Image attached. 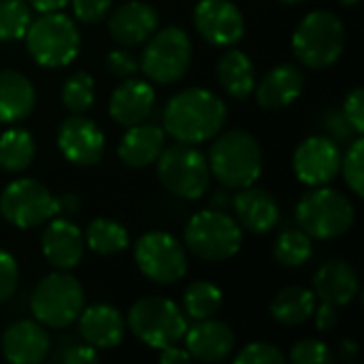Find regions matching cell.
Wrapping results in <instances>:
<instances>
[{
  "label": "cell",
  "mask_w": 364,
  "mask_h": 364,
  "mask_svg": "<svg viewBox=\"0 0 364 364\" xmlns=\"http://www.w3.org/2000/svg\"><path fill=\"white\" fill-rule=\"evenodd\" d=\"M226 117V105L218 94L205 87H190L166 102L162 126L177 143L194 145L213 139L224 128Z\"/></svg>",
  "instance_id": "obj_1"
},
{
  "label": "cell",
  "mask_w": 364,
  "mask_h": 364,
  "mask_svg": "<svg viewBox=\"0 0 364 364\" xmlns=\"http://www.w3.org/2000/svg\"><path fill=\"white\" fill-rule=\"evenodd\" d=\"M207 162L213 177L230 190L254 186L262 175L260 143L245 130L220 134L211 145Z\"/></svg>",
  "instance_id": "obj_2"
},
{
  "label": "cell",
  "mask_w": 364,
  "mask_h": 364,
  "mask_svg": "<svg viewBox=\"0 0 364 364\" xmlns=\"http://www.w3.org/2000/svg\"><path fill=\"white\" fill-rule=\"evenodd\" d=\"M23 36L32 60L45 68L68 66L81 49L79 28L62 11L41 13L30 21Z\"/></svg>",
  "instance_id": "obj_3"
},
{
  "label": "cell",
  "mask_w": 364,
  "mask_h": 364,
  "mask_svg": "<svg viewBox=\"0 0 364 364\" xmlns=\"http://www.w3.org/2000/svg\"><path fill=\"white\" fill-rule=\"evenodd\" d=\"M346 47V28L331 11L307 13L292 34V51L296 60L314 70L333 66Z\"/></svg>",
  "instance_id": "obj_4"
},
{
  "label": "cell",
  "mask_w": 364,
  "mask_h": 364,
  "mask_svg": "<svg viewBox=\"0 0 364 364\" xmlns=\"http://www.w3.org/2000/svg\"><path fill=\"white\" fill-rule=\"evenodd\" d=\"M296 224L311 239H337L346 235L356 220L352 200L331 188H316L301 196L296 205Z\"/></svg>",
  "instance_id": "obj_5"
},
{
  "label": "cell",
  "mask_w": 364,
  "mask_h": 364,
  "mask_svg": "<svg viewBox=\"0 0 364 364\" xmlns=\"http://www.w3.org/2000/svg\"><path fill=\"white\" fill-rule=\"evenodd\" d=\"M183 239L196 258L207 262H222L239 254L243 230L228 213L209 209L190 218Z\"/></svg>",
  "instance_id": "obj_6"
},
{
  "label": "cell",
  "mask_w": 364,
  "mask_h": 364,
  "mask_svg": "<svg viewBox=\"0 0 364 364\" xmlns=\"http://www.w3.org/2000/svg\"><path fill=\"white\" fill-rule=\"evenodd\" d=\"M128 328L147 348L162 350L183 339L188 318L173 301L162 296H145L128 311Z\"/></svg>",
  "instance_id": "obj_7"
},
{
  "label": "cell",
  "mask_w": 364,
  "mask_h": 364,
  "mask_svg": "<svg viewBox=\"0 0 364 364\" xmlns=\"http://www.w3.org/2000/svg\"><path fill=\"white\" fill-rule=\"evenodd\" d=\"M156 162L160 183L177 198L198 200L209 190V162L194 145L177 143L164 147Z\"/></svg>",
  "instance_id": "obj_8"
},
{
  "label": "cell",
  "mask_w": 364,
  "mask_h": 364,
  "mask_svg": "<svg viewBox=\"0 0 364 364\" xmlns=\"http://www.w3.org/2000/svg\"><path fill=\"white\" fill-rule=\"evenodd\" d=\"M83 288L68 273H51L41 279L30 296V309L36 322L49 328L70 326L83 309Z\"/></svg>",
  "instance_id": "obj_9"
},
{
  "label": "cell",
  "mask_w": 364,
  "mask_h": 364,
  "mask_svg": "<svg viewBox=\"0 0 364 364\" xmlns=\"http://www.w3.org/2000/svg\"><path fill=\"white\" fill-rule=\"evenodd\" d=\"M192 62V41L186 30L168 26L156 30L143 49L141 68L154 83L171 85L179 81Z\"/></svg>",
  "instance_id": "obj_10"
},
{
  "label": "cell",
  "mask_w": 364,
  "mask_h": 364,
  "mask_svg": "<svg viewBox=\"0 0 364 364\" xmlns=\"http://www.w3.org/2000/svg\"><path fill=\"white\" fill-rule=\"evenodd\" d=\"M58 213V198L36 179H15L0 194V215L21 230L43 226Z\"/></svg>",
  "instance_id": "obj_11"
},
{
  "label": "cell",
  "mask_w": 364,
  "mask_h": 364,
  "mask_svg": "<svg viewBox=\"0 0 364 364\" xmlns=\"http://www.w3.org/2000/svg\"><path fill=\"white\" fill-rule=\"evenodd\" d=\"M134 262L143 277L160 286L177 284L188 271V258L181 243L173 235L162 230L145 232L136 241Z\"/></svg>",
  "instance_id": "obj_12"
},
{
  "label": "cell",
  "mask_w": 364,
  "mask_h": 364,
  "mask_svg": "<svg viewBox=\"0 0 364 364\" xmlns=\"http://www.w3.org/2000/svg\"><path fill=\"white\" fill-rule=\"evenodd\" d=\"M292 168L305 186H326L341 171V149L328 136H309L296 147Z\"/></svg>",
  "instance_id": "obj_13"
},
{
  "label": "cell",
  "mask_w": 364,
  "mask_h": 364,
  "mask_svg": "<svg viewBox=\"0 0 364 364\" xmlns=\"http://www.w3.org/2000/svg\"><path fill=\"white\" fill-rule=\"evenodd\" d=\"M58 147L62 156L75 166H94L105 156V134L96 122L83 113L66 117L58 130Z\"/></svg>",
  "instance_id": "obj_14"
},
{
  "label": "cell",
  "mask_w": 364,
  "mask_h": 364,
  "mask_svg": "<svg viewBox=\"0 0 364 364\" xmlns=\"http://www.w3.org/2000/svg\"><path fill=\"white\" fill-rule=\"evenodd\" d=\"M194 26L198 34L220 47L237 45L245 34V19L230 0H200L194 9Z\"/></svg>",
  "instance_id": "obj_15"
},
{
  "label": "cell",
  "mask_w": 364,
  "mask_h": 364,
  "mask_svg": "<svg viewBox=\"0 0 364 364\" xmlns=\"http://www.w3.org/2000/svg\"><path fill=\"white\" fill-rule=\"evenodd\" d=\"M83 235L81 230L64 218H51L41 235V250L45 260L58 271L75 269L83 258Z\"/></svg>",
  "instance_id": "obj_16"
},
{
  "label": "cell",
  "mask_w": 364,
  "mask_h": 364,
  "mask_svg": "<svg viewBox=\"0 0 364 364\" xmlns=\"http://www.w3.org/2000/svg\"><path fill=\"white\" fill-rule=\"evenodd\" d=\"M158 23L160 17L151 4L143 0H130L109 15V34L119 45L134 47L145 43L158 30Z\"/></svg>",
  "instance_id": "obj_17"
},
{
  "label": "cell",
  "mask_w": 364,
  "mask_h": 364,
  "mask_svg": "<svg viewBox=\"0 0 364 364\" xmlns=\"http://www.w3.org/2000/svg\"><path fill=\"white\" fill-rule=\"evenodd\" d=\"M183 339L190 358L200 363H222L235 350L232 328L213 318L196 320L194 326H188Z\"/></svg>",
  "instance_id": "obj_18"
},
{
  "label": "cell",
  "mask_w": 364,
  "mask_h": 364,
  "mask_svg": "<svg viewBox=\"0 0 364 364\" xmlns=\"http://www.w3.org/2000/svg\"><path fill=\"white\" fill-rule=\"evenodd\" d=\"M156 105V92L154 87L134 77H126L124 83L115 87L109 100V113L115 124L130 128L141 122H145Z\"/></svg>",
  "instance_id": "obj_19"
},
{
  "label": "cell",
  "mask_w": 364,
  "mask_h": 364,
  "mask_svg": "<svg viewBox=\"0 0 364 364\" xmlns=\"http://www.w3.org/2000/svg\"><path fill=\"white\" fill-rule=\"evenodd\" d=\"M49 335L41 322L21 320L6 328L2 337V354L13 364H36L49 354Z\"/></svg>",
  "instance_id": "obj_20"
},
{
  "label": "cell",
  "mask_w": 364,
  "mask_h": 364,
  "mask_svg": "<svg viewBox=\"0 0 364 364\" xmlns=\"http://www.w3.org/2000/svg\"><path fill=\"white\" fill-rule=\"evenodd\" d=\"M79 333L87 346L96 350H111L117 348L126 333V322L119 309L111 305H92L81 309L79 314Z\"/></svg>",
  "instance_id": "obj_21"
},
{
  "label": "cell",
  "mask_w": 364,
  "mask_h": 364,
  "mask_svg": "<svg viewBox=\"0 0 364 364\" xmlns=\"http://www.w3.org/2000/svg\"><path fill=\"white\" fill-rule=\"evenodd\" d=\"M232 205H235V213L241 226L254 235L271 232L279 224V218H282L279 203L267 190H260L254 186L241 188Z\"/></svg>",
  "instance_id": "obj_22"
},
{
  "label": "cell",
  "mask_w": 364,
  "mask_h": 364,
  "mask_svg": "<svg viewBox=\"0 0 364 364\" xmlns=\"http://www.w3.org/2000/svg\"><path fill=\"white\" fill-rule=\"evenodd\" d=\"M360 290V279L356 269L346 260H328L324 262L314 277V294L316 299L331 303L335 307H343L354 301Z\"/></svg>",
  "instance_id": "obj_23"
},
{
  "label": "cell",
  "mask_w": 364,
  "mask_h": 364,
  "mask_svg": "<svg viewBox=\"0 0 364 364\" xmlns=\"http://www.w3.org/2000/svg\"><path fill=\"white\" fill-rule=\"evenodd\" d=\"M303 85L305 77L301 68H296L294 64H279L264 75V79L256 85L254 94L262 109L277 111L292 105L301 96Z\"/></svg>",
  "instance_id": "obj_24"
},
{
  "label": "cell",
  "mask_w": 364,
  "mask_h": 364,
  "mask_svg": "<svg viewBox=\"0 0 364 364\" xmlns=\"http://www.w3.org/2000/svg\"><path fill=\"white\" fill-rule=\"evenodd\" d=\"M164 147H166L164 130L156 124L141 122L126 130V134L119 141L117 154L124 164L132 168H143L154 164Z\"/></svg>",
  "instance_id": "obj_25"
},
{
  "label": "cell",
  "mask_w": 364,
  "mask_h": 364,
  "mask_svg": "<svg viewBox=\"0 0 364 364\" xmlns=\"http://www.w3.org/2000/svg\"><path fill=\"white\" fill-rule=\"evenodd\" d=\"M36 90L28 77L17 70H0V122L13 124L32 113Z\"/></svg>",
  "instance_id": "obj_26"
},
{
  "label": "cell",
  "mask_w": 364,
  "mask_h": 364,
  "mask_svg": "<svg viewBox=\"0 0 364 364\" xmlns=\"http://www.w3.org/2000/svg\"><path fill=\"white\" fill-rule=\"evenodd\" d=\"M218 81L232 98H247L256 90V68L245 51L228 49L218 62Z\"/></svg>",
  "instance_id": "obj_27"
},
{
  "label": "cell",
  "mask_w": 364,
  "mask_h": 364,
  "mask_svg": "<svg viewBox=\"0 0 364 364\" xmlns=\"http://www.w3.org/2000/svg\"><path fill=\"white\" fill-rule=\"evenodd\" d=\"M316 311V294L303 286H288L271 303V318L284 326H301Z\"/></svg>",
  "instance_id": "obj_28"
},
{
  "label": "cell",
  "mask_w": 364,
  "mask_h": 364,
  "mask_svg": "<svg viewBox=\"0 0 364 364\" xmlns=\"http://www.w3.org/2000/svg\"><path fill=\"white\" fill-rule=\"evenodd\" d=\"M36 154L34 139L23 128H11L0 134V168L6 173H23Z\"/></svg>",
  "instance_id": "obj_29"
},
{
  "label": "cell",
  "mask_w": 364,
  "mask_h": 364,
  "mask_svg": "<svg viewBox=\"0 0 364 364\" xmlns=\"http://www.w3.org/2000/svg\"><path fill=\"white\" fill-rule=\"evenodd\" d=\"M83 241L92 252L100 256H115L124 252L130 243L126 228L119 222L109 220V218H98L90 222V226L85 228Z\"/></svg>",
  "instance_id": "obj_30"
},
{
  "label": "cell",
  "mask_w": 364,
  "mask_h": 364,
  "mask_svg": "<svg viewBox=\"0 0 364 364\" xmlns=\"http://www.w3.org/2000/svg\"><path fill=\"white\" fill-rule=\"evenodd\" d=\"M224 303L222 290L211 282H194L188 286L183 294V309L192 320H207L213 318Z\"/></svg>",
  "instance_id": "obj_31"
},
{
  "label": "cell",
  "mask_w": 364,
  "mask_h": 364,
  "mask_svg": "<svg viewBox=\"0 0 364 364\" xmlns=\"http://www.w3.org/2000/svg\"><path fill=\"white\" fill-rule=\"evenodd\" d=\"M311 254H314L311 237H309L305 230H301V228L284 230V232L277 237L275 247H273L275 260H277L282 267H288V269L303 267L305 262H309Z\"/></svg>",
  "instance_id": "obj_32"
},
{
  "label": "cell",
  "mask_w": 364,
  "mask_h": 364,
  "mask_svg": "<svg viewBox=\"0 0 364 364\" xmlns=\"http://www.w3.org/2000/svg\"><path fill=\"white\" fill-rule=\"evenodd\" d=\"M30 21L32 15L26 0H0V41L23 38Z\"/></svg>",
  "instance_id": "obj_33"
},
{
  "label": "cell",
  "mask_w": 364,
  "mask_h": 364,
  "mask_svg": "<svg viewBox=\"0 0 364 364\" xmlns=\"http://www.w3.org/2000/svg\"><path fill=\"white\" fill-rule=\"evenodd\" d=\"M94 79L83 70L73 73L62 85V102L70 113H85L94 105Z\"/></svg>",
  "instance_id": "obj_34"
},
{
  "label": "cell",
  "mask_w": 364,
  "mask_h": 364,
  "mask_svg": "<svg viewBox=\"0 0 364 364\" xmlns=\"http://www.w3.org/2000/svg\"><path fill=\"white\" fill-rule=\"evenodd\" d=\"M341 171L343 177L350 186V190L356 196H364V139L363 134H358L346 154H341Z\"/></svg>",
  "instance_id": "obj_35"
},
{
  "label": "cell",
  "mask_w": 364,
  "mask_h": 364,
  "mask_svg": "<svg viewBox=\"0 0 364 364\" xmlns=\"http://www.w3.org/2000/svg\"><path fill=\"white\" fill-rule=\"evenodd\" d=\"M292 364H326L333 363L331 348L320 339H301L290 350Z\"/></svg>",
  "instance_id": "obj_36"
},
{
  "label": "cell",
  "mask_w": 364,
  "mask_h": 364,
  "mask_svg": "<svg viewBox=\"0 0 364 364\" xmlns=\"http://www.w3.org/2000/svg\"><path fill=\"white\" fill-rule=\"evenodd\" d=\"M284 360L286 358L279 352V348H275L273 343H264V341H254L235 356L237 364H282Z\"/></svg>",
  "instance_id": "obj_37"
},
{
  "label": "cell",
  "mask_w": 364,
  "mask_h": 364,
  "mask_svg": "<svg viewBox=\"0 0 364 364\" xmlns=\"http://www.w3.org/2000/svg\"><path fill=\"white\" fill-rule=\"evenodd\" d=\"M17 282H19V269L15 258L0 250V303H6L15 290H17Z\"/></svg>",
  "instance_id": "obj_38"
},
{
  "label": "cell",
  "mask_w": 364,
  "mask_h": 364,
  "mask_svg": "<svg viewBox=\"0 0 364 364\" xmlns=\"http://www.w3.org/2000/svg\"><path fill=\"white\" fill-rule=\"evenodd\" d=\"M113 0H70L75 17L83 23H100L109 11Z\"/></svg>",
  "instance_id": "obj_39"
},
{
  "label": "cell",
  "mask_w": 364,
  "mask_h": 364,
  "mask_svg": "<svg viewBox=\"0 0 364 364\" xmlns=\"http://www.w3.org/2000/svg\"><path fill=\"white\" fill-rule=\"evenodd\" d=\"M139 68H141V64H139L136 55L126 49H113L107 55V70L113 77L126 79V77H132Z\"/></svg>",
  "instance_id": "obj_40"
},
{
  "label": "cell",
  "mask_w": 364,
  "mask_h": 364,
  "mask_svg": "<svg viewBox=\"0 0 364 364\" xmlns=\"http://www.w3.org/2000/svg\"><path fill=\"white\" fill-rule=\"evenodd\" d=\"M343 115L346 119L350 122V126L356 130V134H363L364 132V90L358 85L354 87L346 102H343Z\"/></svg>",
  "instance_id": "obj_41"
},
{
  "label": "cell",
  "mask_w": 364,
  "mask_h": 364,
  "mask_svg": "<svg viewBox=\"0 0 364 364\" xmlns=\"http://www.w3.org/2000/svg\"><path fill=\"white\" fill-rule=\"evenodd\" d=\"M324 126H326L333 141H352V136L356 134V130L350 126V122L346 119L343 113H335V111L328 113Z\"/></svg>",
  "instance_id": "obj_42"
},
{
  "label": "cell",
  "mask_w": 364,
  "mask_h": 364,
  "mask_svg": "<svg viewBox=\"0 0 364 364\" xmlns=\"http://www.w3.org/2000/svg\"><path fill=\"white\" fill-rule=\"evenodd\" d=\"M311 318L316 320V328H318L320 333H331V331L337 326V322H339L337 307L331 305V303H324V301H322L320 307L316 305V311H314Z\"/></svg>",
  "instance_id": "obj_43"
},
{
  "label": "cell",
  "mask_w": 364,
  "mask_h": 364,
  "mask_svg": "<svg viewBox=\"0 0 364 364\" xmlns=\"http://www.w3.org/2000/svg\"><path fill=\"white\" fill-rule=\"evenodd\" d=\"M62 360L66 364H83V363H96L98 360V352L92 346H70L66 348V352L62 354Z\"/></svg>",
  "instance_id": "obj_44"
},
{
  "label": "cell",
  "mask_w": 364,
  "mask_h": 364,
  "mask_svg": "<svg viewBox=\"0 0 364 364\" xmlns=\"http://www.w3.org/2000/svg\"><path fill=\"white\" fill-rule=\"evenodd\" d=\"M158 360H160L162 364H173V363H188V360H192V358H190V354H188V350H186V348H177V343H175V346L162 348V350H160Z\"/></svg>",
  "instance_id": "obj_45"
},
{
  "label": "cell",
  "mask_w": 364,
  "mask_h": 364,
  "mask_svg": "<svg viewBox=\"0 0 364 364\" xmlns=\"http://www.w3.org/2000/svg\"><path fill=\"white\" fill-rule=\"evenodd\" d=\"M79 205H81V200H79V196L73 194V192H66V194H62V196L58 198V209H60V213H64V215L77 213V211H79Z\"/></svg>",
  "instance_id": "obj_46"
},
{
  "label": "cell",
  "mask_w": 364,
  "mask_h": 364,
  "mask_svg": "<svg viewBox=\"0 0 364 364\" xmlns=\"http://www.w3.org/2000/svg\"><path fill=\"white\" fill-rule=\"evenodd\" d=\"M26 2L38 13H51V11H62L70 0H26Z\"/></svg>",
  "instance_id": "obj_47"
},
{
  "label": "cell",
  "mask_w": 364,
  "mask_h": 364,
  "mask_svg": "<svg viewBox=\"0 0 364 364\" xmlns=\"http://www.w3.org/2000/svg\"><path fill=\"white\" fill-rule=\"evenodd\" d=\"M356 356H358V343L352 339H343L341 348H339V358L346 363H352V360H356Z\"/></svg>",
  "instance_id": "obj_48"
},
{
  "label": "cell",
  "mask_w": 364,
  "mask_h": 364,
  "mask_svg": "<svg viewBox=\"0 0 364 364\" xmlns=\"http://www.w3.org/2000/svg\"><path fill=\"white\" fill-rule=\"evenodd\" d=\"M339 2H341L343 6H354V4H358L360 0H339Z\"/></svg>",
  "instance_id": "obj_49"
},
{
  "label": "cell",
  "mask_w": 364,
  "mask_h": 364,
  "mask_svg": "<svg viewBox=\"0 0 364 364\" xmlns=\"http://www.w3.org/2000/svg\"><path fill=\"white\" fill-rule=\"evenodd\" d=\"M279 2H284V4H299V2H303V0H279Z\"/></svg>",
  "instance_id": "obj_50"
}]
</instances>
